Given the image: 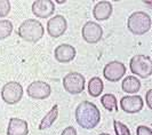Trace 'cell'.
Segmentation results:
<instances>
[{
    "mask_svg": "<svg viewBox=\"0 0 152 135\" xmlns=\"http://www.w3.org/2000/svg\"><path fill=\"white\" fill-rule=\"evenodd\" d=\"M76 120L78 125L85 129H93L99 125L101 112L99 108L89 101H84L77 106Z\"/></svg>",
    "mask_w": 152,
    "mask_h": 135,
    "instance_id": "1",
    "label": "cell"
},
{
    "mask_svg": "<svg viewBox=\"0 0 152 135\" xmlns=\"http://www.w3.org/2000/svg\"><path fill=\"white\" fill-rule=\"evenodd\" d=\"M45 29L42 26V24L33 18H29L25 20L24 22H22V24L18 28V36L22 38L23 40L29 41V43H37L39 41L42 36H44Z\"/></svg>",
    "mask_w": 152,
    "mask_h": 135,
    "instance_id": "2",
    "label": "cell"
},
{
    "mask_svg": "<svg viewBox=\"0 0 152 135\" xmlns=\"http://www.w3.org/2000/svg\"><path fill=\"white\" fill-rule=\"evenodd\" d=\"M151 16L144 12H135L128 17L127 28L136 36H142L151 30Z\"/></svg>",
    "mask_w": 152,
    "mask_h": 135,
    "instance_id": "3",
    "label": "cell"
},
{
    "mask_svg": "<svg viewBox=\"0 0 152 135\" xmlns=\"http://www.w3.org/2000/svg\"><path fill=\"white\" fill-rule=\"evenodd\" d=\"M130 71L140 78H148L152 75V61L146 55H135L129 62Z\"/></svg>",
    "mask_w": 152,
    "mask_h": 135,
    "instance_id": "4",
    "label": "cell"
},
{
    "mask_svg": "<svg viewBox=\"0 0 152 135\" xmlns=\"http://www.w3.org/2000/svg\"><path fill=\"white\" fill-rule=\"evenodd\" d=\"M23 98V87L17 81H9L5 84L1 90V98L7 104H16Z\"/></svg>",
    "mask_w": 152,
    "mask_h": 135,
    "instance_id": "5",
    "label": "cell"
},
{
    "mask_svg": "<svg viewBox=\"0 0 152 135\" xmlns=\"http://www.w3.org/2000/svg\"><path fill=\"white\" fill-rule=\"evenodd\" d=\"M63 87L70 94H80L85 90V77L79 72H70L63 78Z\"/></svg>",
    "mask_w": 152,
    "mask_h": 135,
    "instance_id": "6",
    "label": "cell"
},
{
    "mask_svg": "<svg viewBox=\"0 0 152 135\" xmlns=\"http://www.w3.org/2000/svg\"><path fill=\"white\" fill-rule=\"evenodd\" d=\"M28 96L34 100H45L49 98L50 93H52V87L49 84L41 80H36L33 83H31L28 86Z\"/></svg>",
    "mask_w": 152,
    "mask_h": 135,
    "instance_id": "7",
    "label": "cell"
},
{
    "mask_svg": "<svg viewBox=\"0 0 152 135\" xmlns=\"http://www.w3.org/2000/svg\"><path fill=\"white\" fill-rule=\"evenodd\" d=\"M126 73V67L122 62L119 61H112L107 63L103 70V76L109 81H119Z\"/></svg>",
    "mask_w": 152,
    "mask_h": 135,
    "instance_id": "8",
    "label": "cell"
},
{
    "mask_svg": "<svg viewBox=\"0 0 152 135\" xmlns=\"http://www.w3.org/2000/svg\"><path fill=\"white\" fill-rule=\"evenodd\" d=\"M81 34L86 43L88 44H97L103 37V29L102 26L95 22H87L83 26Z\"/></svg>",
    "mask_w": 152,
    "mask_h": 135,
    "instance_id": "9",
    "label": "cell"
},
{
    "mask_svg": "<svg viewBox=\"0 0 152 135\" xmlns=\"http://www.w3.org/2000/svg\"><path fill=\"white\" fill-rule=\"evenodd\" d=\"M66 29H68V22L65 17L62 15L54 16L47 22V32L53 38L61 37L62 34L65 33Z\"/></svg>",
    "mask_w": 152,
    "mask_h": 135,
    "instance_id": "10",
    "label": "cell"
},
{
    "mask_svg": "<svg viewBox=\"0 0 152 135\" xmlns=\"http://www.w3.org/2000/svg\"><path fill=\"white\" fill-rule=\"evenodd\" d=\"M55 12V4L52 0H37L32 4V13L40 18H47Z\"/></svg>",
    "mask_w": 152,
    "mask_h": 135,
    "instance_id": "11",
    "label": "cell"
},
{
    "mask_svg": "<svg viewBox=\"0 0 152 135\" xmlns=\"http://www.w3.org/2000/svg\"><path fill=\"white\" fill-rule=\"evenodd\" d=\"M120 108L127 113H137L143 109V100L140 95L124 96L120 100Z\"/></svg>",
    "mask_w": 152,
    "mask_h": 135,
    "instance_id": "12",
    "label": "cell"
},
{
    "mask_svg": "<svg viewBox=\"0 0 152 135\" xmlns=\"http://www.w3.org/2000/svg\"><path fill=\"white\" fill-rule=\"evenodd\" d=\"M55 59L60 63H69L72 60H75L77 55V51L73 46L68 44H62L55 48Z\"/></svg>",
    "mask_w": 152,
    "mask_h": 135,
    "instance_id": "13",
    "label": "cell"
},
{
    "mask_svg": "<svg viewBox=\"0 0 152 135\" xmlns=\"http://www.w3.org/2000/svg\"><path fill=\"white\" fill-rule=\"evenodd\" d=\"M29 126L25 120L20 118H10L8 123L7 135H28Z\"/></svg>",
    "mask_w": 152,
    "mask_h": 135,
    "instance_id": "14",
    "label": "cell"
},
{
    "mask_svg": "<svg viewBox=\"0 0 152 135\" xmlns=\"http://www.w3.org/2000/svg\"><path fill=\"white\" fill-rule=\"evenodd\" d=\"M112 12H113V7H112L111 2H109V1H99L94 6L93 15L97 21H105L112 15Z\"/></svg>",
    "mask_w": 152,
    "mask_h": 135,
    "instance_id": "15",
    "label": "cell"
},
{
    "mask_svg": "<svg viewBox=\"0 0 152 135\" xmlns=\"http://www.w3.org/2000/svg\"><path fill=\"white\" fill-rule=\"evenodd\" d=\"M121 88L125 93L128 94H135L141 88V81L134 76H128L126 77L121 84Z\"/></svg>",
    "mask_w": 152,
    "mask_h": 135,
    "instance_id": "16",
    "label": "cell"
},
{
    "mask_svg": "<svg viewBox=\"0 0 152 135\" xmlns=\"http://www.w3.org/2000/svg\"><path fill=\"white\" fill-rule=\"evenodd\" d=\"M57 117H58V106H57V104H55V105H53V108L47 112V114L42 118V120L40 121L38 128L40 131H44V129L49 128L54 123H55V120L57 119Z\"/></svg>",
    "mask_w": 152,
    "mask_h": 135,
    "instance_id": "17",
    "label": "cell"
},
{
    "mask_svg": "<svg viewBox=\"0 0 152 135\" xmlns=\"http://www.w3.org/2000/svg\"><path fill=\"white\" fill-rule=\"evenodd\" d=\"M104 88V84L99 77H93L88 83V93L93 98H99Z\"/></svg>",
    "mask_w": 152,
    "mask_h": 135,
    "instance_id": "18",
    "label": "cell"
},
{
    "mask_svg": "<svg viewBox=\"0 0 152 135\" xmlns=\"http://www.w3.org/2000/svg\"><path fill=\"white\" fill-rule=\"evenodd\" d=\"M101 103L107 111H118V101L113 94H104L101 98Z\"/></svg>",
    "mask_w": 152,
    "mask_h": 135,
    "instance_id": "19",
    "label": "cell"
},
{
    "mask_svg": "<svg viewBox=\"0 0 152 135\" xmlns=\"http://www.w3.org/2000/svg\"><path fill=\"white\" fill-rule=\"evenodd\" d=\"M13 32V23L8 20L0 21V40L9 37Z\"/></svg>",
    "mask_w": 152,
    "mask_h": 135,
    "instance_id": "20",
    "label": "cell"
},
{
    "mask_svg": "<svg viewBox=\"0 0 152 135\" xmlns=\"http://www.w3.org/2000/svg\"><path fill=\"white\" fill-rule=\"evenodd\" d=\"M113 126H114V132H115V135H132L130 134L129 128L127 127L125 124L120 123L119 120H114Z\"/></svg>",
    "mask_w": 152,
    "mask_h": 135,
    "instance_id": "21",
    "label": "cell"
},
{
    "mask_svg": "<svg viewBox=\"0 0 152 135\" xmlns=\"http://www.w3.org/2000/svg\"><path fill=\"white\" fill-rule=\"evenodd\" d=\"M10 8L12 6L8 0H0V18L7 16L10 12Z\"/></svg>",
    "mask_w": 152,
    "mask_h": 135,
    "instance_id": "22",
    "label": "cell"
},
{
    "mask_svg": "<svg viewBox=\"0 0 152 135\" xmlns=\"http://www.w3.org/2000/svg\"><path fill=\"white\" fill-rule=\"evenodd\" d=\"M136 135H152V129L148 126H138L136 129Z\"/></svg>",
    "mask_w": 152,
    "mask_h": 135,
    "instance_id": "23",
    "label": "cell"
},
{
    "mask_svg": "<svg viewBox=\"0 0 152 135\" xmlns=\"http://www.w3.org/2000/svg\"><path fill=\"white\" fill-rule=\"evenodd\" d=\"M61 135H77V129L73 126H69L65 129H63Z\"/></svg>",
    "mask_w": 152,
    "mask_h": 135,
    "instance_id": "24",
    "label": "cell"
},
{
    "mask_svg": "<svg viewBox=\"0 0 152 135\" xmlns=\"http://www.w3.org/2000/svg\"><path fill=\"white\" fill-rule=\"evenodd\" d=\"M145 100H146V103H148V106H149V109H152V90H148V93H146V95H145Z\"/></svg>",
    "mask_w": 152,
    "mask_h": 135,
    "instance_id": "25",
    "label": "cell"
},
{
    "mask_svg": "<svg viewBox=\"0 0 152 135\" xmlns=\"http://www.w3.org/2000/svg\"><path fill=\"white\" fill-rule=\"evenodd\" d=\"M145 4L149 5V6H151V1H145Z\"/></svg>",
    "mask_w": 152,
    "mask_h": 135,
    "instance_id": "26",
    "label": "cell"
},
{
    "mask_svg": "<svg viewBox=\"0 0 152 135\" xmlns=\"http://www.w3.org/2000/svg\"><path fill=\"white\" fill-rule=\"evenodd\" d=\"M99 135H110V134H107V133H102V134H99Z\"/></svg>",
    "mask_w": 152,
    "mask_h": 135,
    "instance_id": "27",
    "label": "cell"
}]
</instances>
